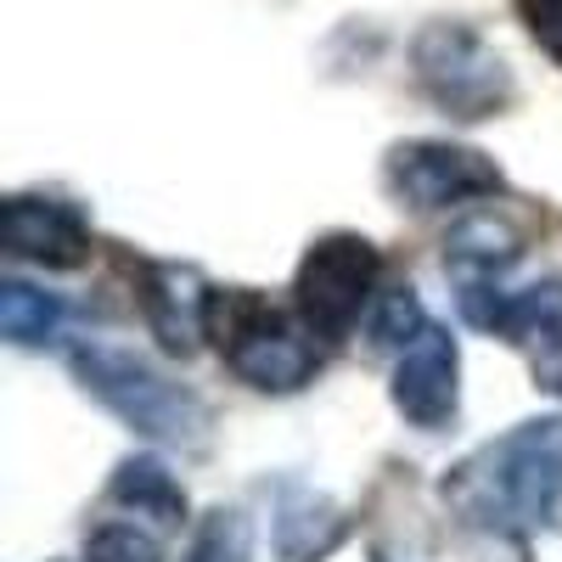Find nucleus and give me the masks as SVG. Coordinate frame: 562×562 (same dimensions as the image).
Segmentation results:
<instances>
[{
    "instance_id": "16",
    "label": "nucleus",
    "mask_w": 562,
    "mask_h": 562,
    "mask_svg": "<svg viewBox=\"0 0 562 562\" xmlns=\"http://www.w3.org/2000/svg\"><path fill=\"white\" fill-rule=\"evenodd\" d=\"M422 326H428V321H422L416 293L411 288H394V293H383L378 315H371V344H378V349H405Z\"/></svg>"
},
{
    "instance_id": "8",
    "label": "nucleus",
    "mask_w": 562,
    "mask_h": 562,
    "mask_svg": "<svg viewBox=\"0 0 562 562\" xmlns=\"http://www.w3.org/2000/svg\"><path fill=\"white\" fill-rule=\"evenodd\" d=\"M140 315L147 333L164 344V355H198V344L209 338V310L214 293L192 265H140Z\"/></svg>"
},
{
    "instance_id": "10",
    "label": "nucleus",
    "mask_w": 562,
    "mask_h": 562,
    "mask_svg": "<svg viewBox=\"0 0 562 562\" xmlns=\"http://www.w3.org/2000/svg\"><path fill=\"white\" fill-rule=\"evenodd\" d=\"M349 535V518L333 495H321L310 484H288L276 495V562H326Z\"/></svg>"
},
{
    "instance_id": "14",
    "label": "nucleus",
    "mask_w": 562,
    "mask_h": 562,
    "mask_svg": "<svg viewBox=\"0 0 562 562\" xmlns=\"http://www.w3.org/2000/svg\"><path fill=\"white\" fill-rule=\"evenodd\" d=\"M186 562H254V524L237 506H214L198 524Z\"/></svg>"
},
{
    "instance_id": "15",
    "label": "nucleus",
    "mask_w": 562,
    "mask_h": 562,
    "mask_svg": "<svg viewBox=\"0 0 562 562\" xmlns=\"http://www.w3.org/2000/svg\"><path fill=\"white\" fill-rule=\"evenodd\" d=\"M85 562H164V546L135 524H102L85 540Z\"/></svg>"
},
{
    "instance_id": "6",
    "label": "nucleus",
    "mask_w": 562,
    "mask_h": 562,
    "mask_svg": "<svg viewBox=\"0 0 562 562\" xmlns=\"http://www.w3.org/2000/svg\"><path fill=\"white\" fill-rule=\"evenodd\" d=\"M383 175H389V192L422 214L495 198L506 186L495 158H484L479 147H456V140H405V147L389 153Z\"/></svg>"
},
{
    "instance_id": "11",
    "label": "nucleus",
    "mask_w": 562,
    "mask_h": 562,
    "mask_svg": "<svg viewBox=\"0 0 562 562\" xmlns=\"http://www.w3.org/2000/svg\"><path fill=\"white\" fill-rule=\"evenodd\" d=\"M518 254H524V231L501 209H473L467 220H456L450 237H445V265L456 270V281L461 276H501Z\"/></svg>"
},
{
    "instance_id": "5",
    "label": "nucleus",
    "mask_w": 562,
    "mask_h": 562,
    "mask_svg": "<svg viewBox=\"0 0 562 562\" xmlns=\"http://www.w3.org/2000/svg\"><path fill=\"white\" fill-rule=\"evenodd\" d=\"M378 276H383V254L366 237H355V231H333V237H321L304 254L293 304L315 338H349L355 321L378 299Z\"/></svg>"
},
{
    "instance_id": "12",
    "label": "nucleus",
    "mask_w": 562,
    "mask_h": 562,
    "mask_svg": "<svg viewBox=\"0 0 562 562\" xmlns=\"http://www.w3.org/2000/svg\"><path fill=\"white\" fill-rule=\"evenodd\" d=\"M108 501L147 518L158 529H175L186 518V490L175 484V473L158 461V456H130L113 467V484H108Z\"/></svg>"
},
{
    "instance_id": "9",
    "label": "nucleus",
    "mask_w": 562,
    "mask_h": 562,
    "mask_svg": "<svg viewBox=\"0 0 562 562\" xmlns=\"http://www.w3.org/2000/svg\"><path fill=\"white\" fill-rule=\"evenodd\" d=\"M7 254L12 259H29V265H45V270H79L90 259V225L74 203L63 198H7Z\"/></svg>"
},
{
    "instance_id": "17",
    "label": "nucleus",
    "mask_w": 562,
    "mask_h": 562,
    "mask_svg": "<svg viewBox=\"0 0 562 562\" xmlns=\"http://www.w3.org/2000/svg\"><path fill=\"white\" fill-rule=\"evenodd\" d=\"M524 18H529V34H535V45L562 68V0H529L524 7Z\"/></svg>"
},
{
    "instance_id": "3",
    "label": "nucleus",
    "mask_w": 562,
    "mask_h": 562,
    "mask_svg": "<svg viewBox=\"0 0 562 562\" xmlns=\"http://www.w3.org/2000/svg\"><path fill=\"white\" fill-rule=\"evenodd\" d=\"M209 333L220 344V360L259 394H293L321 371V349L310 321L293 310H276L259 293H214Z\"/></svg>"
},
{
    "instance_id": "7",
    "label": "nucleus",
    "mask_w": 562,
    "mask_h": 562,
    "mask_svg": "<svg viewBox=\"0 0 562 562\" xmlns=\"http://www.w3.org/2000/svg\"><path fill=\"white\" fill-rule=\"evenodd\" d=\"M394 411L422 434H439L456 422L461 405V349L445 326H422V333L400 349L394 360V383H389Z\"/></svg>"
},
{
    "instance_id": "4",
    "label": "nucleus",
    "mask_w": 562,
    "mask_h": 562,
    "mask_svg": "<svg viewBox=\"0 0 562 562\" xmlns=\"http://www.w3.org/2000/svg\"><path fill=\"white\" fill-rule=\"evenodd\" d=\"M411 68H416L422 97L434 108H445L450 119H467V124L495 119L518 102L512 63L467 23H428L411 40Z\"/></svg>"
},
{
    "instance_id": "1",
    "label": "nucleus",
    "mask_w": 562,
    "mask_h": 562,
    "mask_svg": "<svg viewBox=\"0 0 562 562\" xmlns=\"http://www.w3.org/2000/svg\"><path fill=\"white\" fill-rule=\"evenodd\" d=\"M439 495L467 529H484L490 540H506L512 529H562V416L518 422L467 456Z\"/></svg>"
},
{
    "instance_id": "13",
    "label": "nucleus",
    "mask_w": 562,
    "mask_h": 562,
    "mask_svg": "<svg viewBox=\"0 0 562 562\" xmlns=\"http://www.w3.org/2000/svg\"><path fill=\"white\" fill-rule=\"evenodd\" d=\"M63 326H68V304L57 293H40L29 281H7L0 288V333H7V344L45 349L63 338Z\"/></svg>"
},
{
    "instance_id": "2",
    "label": "nucleus",
    "mask_w": 562,
    "mask_h": 562,
    "mask_svg": "<svg viewBox=\"0 0 562 562\" xmlns=\"http://www.w3.org/2000/svg\"><path fill=\"white\" fill-rule=\"evenodd\" d=\"M74 378L85 383V394H97L140 439L180 445V450H198L209 439V405L186 383H175L169 371H158L147 355H135L124 344H79Z\"/></svg>"
},
{
    "instance_id": "18",
    "label": "nucleus",
    "mask_w": 562,
    "mask_h": 562,
    "mask_svg": "<svg viewBox=\"0 0 562 562\" xmlns=\"http://www.w3.org/2000/svg\"><path fill=\"white\" fill-rule=\"evenodd\" d=\"M535 378H540V389L562 394V344H546V349H535Z\"/></svg>"
}]
</instances>
